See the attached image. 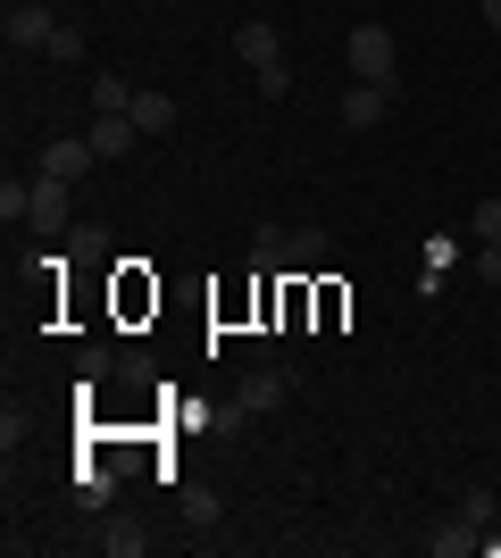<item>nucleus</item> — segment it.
Wrapping results in <instances>:
<instances>
[{
    "label": "nucleus",
    "instance_id": "obj_12",
    "mask_svg": "<svg viewBox=\"0 0 501 558\" xmlns=\"http://www.w3.org/2000/svg\"><path fill=\"white\" fill-rule=\"evenodd\" d=\"M100 550H109V558H143L151 525H143V517H109V525H100Z\"/></svg>",
    "mask_w": 501,
    "mask_h": 558
},
{
    "label": "nucleus",
    "instance_id": "obj_7",
    "mask_svg": "<svg viewBox=\"0 0 501 558\" xmlns=\"http://www.w3.org/2000/svg\"><path fill=\"white\" fill-rule=\"evenodd\" d=\"M384 117H393V84H351V93H343V125H351V134H377Z\"/></svg>",
    "mask_w": 501,
    "mask_h": 558
},
{
    "label": "nucleus",
    "instance_id": "obj_14",
    "mask_svg": "<svg viewBox=\"0 0 501 558\" xmlns=\"http://www.w3.org/2000/svg\"><path fill=\"white\" fill-rule=\"evenodd\" d=\"M251 267H260V276H285V226H260V233H251Z\"/></svg>",
    "mask_w": 501,
    "mask_h": 558
},
{
    "label": "nucleus",
    "instance_id": "obj_5",
    "mask_svg": "<svg viewBox=\"0 0 501 558\" xmlns=\"http://www.w3.org/2000/svg\"><path fill=\"white\" fill-rule=\"evenodd\" d=\"M235 59L242 68H285V34H276L267 17H242L235 25Z\"/></svg>",
    "mask_w": 501,
    "mask_h": 558
},
{
    "label": "nucleus",
    "instance_id": "obj_2",
    "mask_svg": "<svg viewBox=\"0 0 501 558\" xmlns=\"http://www.w3.org/2000/svg\"><path fill=\"white\" fill-rule=\"evenodd\" d=\"M0 34H9V50H50L59 17H50L43 0H9V17H0Z\"/></svg>",
    "mask_w": 501,
    "mask_h": 558
},
{
    "label": "nucleus",
    "instance_id": "obj_19",
    "mask_svg": "<svg viewBox=\"0 0 501 558\" xmlns=\"http://www.w3.org/2000/svg\"><path fill=\"white\" fill-rule=\"evenodd\" d=\"M50 59H59V68H75V59H84V34H75V25H59V34H50Z\"/></svg>",
    "mask_w": 501,
    "mask_h": 558
},
{
    "label": "nucleus",
    "instance_id": "obj_4",
    "mask_svg": "<svg viewBox=\"0 0 501 558\" xmlns=\"http://www.w3.org/2000/svg\"><path fill=\"white\" fill-rule=\"evenodd\" d=\"M34 233H68L75 226V184H59V175H34V217H25Z\"/></svg>",
    "mask_w": 501,
    "mask_h": 558
},
{
    "label": "nucleus",
    "instance_id": "obj_20",
    "mask_svg": "<svg viewBox=\"0 0 501 558\" xmlns=\"http://www.w3.org/2000/svg\"><path fill=\"white\" fill-rule=\"evenodd\" d=\"M293 93V68H260V100H285Z\"/></svg>",
    "mask_w": 501,
    "mask_h": 558
},
{
    "label": "nucleus",
    "instance_id": "obj_3",
    "mask_svg": "<svg viewBox=\"0 0 501 558\" xmlns=\"http://www.w3.org/2000/svg\"><path fill=\"white\" fill-rule=\"evenodd\" d=\"M93 167H100L93 134H59V142H43V175H59V184H84Z\"/></svg>",
    "mask_w": 501,
    "mask_h": 558
},
{
    "label": "nucleus",
    "instance_id": "obj_22",
    "mask_svg": "<svg viewBox=\"0 0 501 558\" xmlns=\"http://www.w3.org/2000/svg\"><path fill=\"white\" fill-rule=\"evenodd\" d=\"M477 9H485V34H501V0H477Z\"/></svg>",
    "mask_w": 501,
    "mask_h": 558
},
{
    "label": "nucleus",
    "instance_id": "obj_1",
    "mask_svg": "<svg viewBox=\"0 0 501 558\" xmlns=\"http://www.w3.org/2000/svg\"><path fill=\"white\" fill-rule=\"evenodd\" d=\"M351 84H402V50H393V25H351Z\"/></svg>",
    "mask_w": 501,
    "mask_h": 558
},
{
    "label": "nucleus",
    "instance_id": "obj_17",
    "mask_svg": "<svg viewBox=\"0 0 501 558\" xmlns=\"http://www.w3.org/2000/svg\"><path fill=\"white\" fill-rule=\"evenodd\" d=\"M17 217H34V184L9 175V184H0V226H17Z\"/></svg>",
    "mask_w": 501,
    "mask_h": 558
},
{
    "label": "nucleus",
    "instance_id": "obj_10",
    "mask_svg": "<svg viewBox=\"0 0 501 558\" xmlns=\"http://www.w3.org/2000/svg\"><path fill=\"white\" fill-rule=\"evenodd\" d=\"M326 251H334V242H326V226H285V267H293V276L326 267Z\"/></svg>",
    "mask_w": 501,
    "mask_h": 558
},
{
    "label": "nucleus",
    "instance_id": "obj_11",
    "mask_svg": "<svg viewBox=\"0 0 501 558\" xmlns=\"http://www.w3.org/2000/svg\"><path fill=\"white\" fill-rule=\"evenodd\" d=\"M118 475H126V466L84 459V466H75V500H84V509H109V500H118Z\"/></svg>",
    "mask_w": 501,
    "mask_h": 558
},
{
    "label": "nucleus",
    "instance_id": "obj_6",
    "mask_svg": "<svg viewBox=\"0 0 501 558\" xmlns=\"http://www.w3.org/2000/svg\"><path fill=\"white\" fill-rule=\"evenodd\" d=\"M235 400L251 409V417H267V409H285V400H293V375H285V367H251V375L235 384Z\"/></svg>",
    "mask_w": 501,
    "mask_h": 558
},
{
    "label": "nucleus",
    "instance_id": "obj_16",
    "mask_svg": "<svg viewBox=\"0 0 501 558\" xmlns=\"http://www.w3.org/2000/svg\"><path fill=\"white\" fill-rule=\"evenodd\" d=\"M93 109H134V84H126V75H93Z\"/></svg>",
    "mask_w": 501,
    "mask_h": 558
},
{
    "label": "nucleus",
    "instance_id": "obj_18",
    "mask_svg": "<svg viewBox=\"0 0 501 558\" xmlns=\"http://www.w3.org/2000/svg\"><path fill=\"white\" fill-rule=\"evenodd\" d=\"M468 233H477V242H501V201H477V217H468Z\"/></svg>",
    "mask_w": 501,
    "mask_h": 558
},
{
    "label": "nucleus",
    "instance_id": "obj_15",
    "mask_svg": "<svg viewBox=\"0 0 501 558\" xmlns=\"http://www.w3.org/2000/svg\"><path fill=\"white\" fill-rule=\"evenodd\" d=\"M452 258H460V242H452V233H434V242H427V267H418V283L434 292V283L452 276Z\"/></svg>",
    "mask_w": 501,
    "mask_h": 558
},
{
    "label": "nucleus",
    "instance_id": "obj_8",
    "mask_svg": "<svg viewBox=\"0 0 501 558\" xmlns=\"http://www.w3.org/2000/svg\"><path fill=\"white\" fill-rule=\"evenodd\" d=\"M477 542H485V525H477L468 509H452V517H434V525H427V550H434V558H468Z\"/></svg>",
    "mask_w": 501,
    "mask_h": 558
},
{
    "label": "nucleus",
    "instance_id": "obj_21",
    "mask_svg": "<svg viewBox=\"0 0 501 558\" xmlns=\"http://www.w3.org/2000/svg\"><path fill=\"white\" fill-rule=\"evenodd\" d=\"M477 276H485V283H501V242H477Z\"/></svg>",
    "mask_w": 501,
    "mask_h": 558
},
{
    "label": "nucleus",
    "instance_id": "obj_9",
    "mask_svg": "<svg viewBox=\"0 0 501 558\" xmlns=\"http://www.w3.org/2000/svg\"><path fill=\"white\" fill-rule=\"evenodd\" d=\"M84 134H93L100 159H126V150L143 142V125H134V117H118V109H93V125H84Z\"/></svg>",
    "mask_w": 501,
    "mask_h": 558
},
{
    "label": "nucleus",
    "instance_id": "obj_13",
    "mask_svg": "<svg viewBox=\"0 0 501 558\" xmlns=\"http://www.w3.org/2000/svg\"><path fill=\"white\" fill-rule=\"evenodd\" d=\"M126 117H134L143 134H167V125H176V100H167V93H151V84H143V93H134V109H126Z\"/></svg>",
    "mask_w": 501,
    "mask_h": 558
}]
</instances>
